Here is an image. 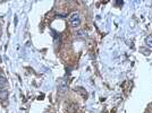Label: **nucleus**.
Here are the masks:
<instances>
[{
  "instance_id": "nucleus-1",
  "label": "nucleus",
  "mask_w": 152,
  "mask_h": 113,
  "mask_svg": "<svg viewBox=\"0 0 152 113\" xmlns=\"http://www.w3.org/2000/svg\"><path fill=\"white\" fill-rule=\"evenodd\" d=\"M68 23L72 27H78L82 23V17H81V14L77 13V12H73L68 17Z\"/></svg>"
},
{
  "instance_id": "nucleus-2",
  "label": "nucleus",
  "mask_w": 152,
  "mask_h": 113,
  "mask_svg": "<svg viewBox=\"0 0 152 113\" xmlns=\"http://www.w3.org/2000/svg\"><path fill=\"white\" fill-rule=\"evenodd\" d=\"M67 91V80L66 79H63L60 84H59V87H58V92L60 95H64Z\"/></svg>"
},
{
  "instance_id": "nucleus-3",
  "label": "nucleus",
  "mask_w": 152,
  "mask_h": 113,
  "mask_svg": "<svg viewBox=\"0 0 152 113\" xmlns=\"http://www.w3.org/2000/svg\"><path fill=\"white\" fill-rule=\"evenodd\" d=\"M7 99H8V91L7 89H0V100L2 101H5L6 102Z\"/></svg>"
},
{
  "instance_id": "nucleus-4",
  "label": "nucleus",
  "mask_w": 152,
  "mask_h": 113,
  "mask_svg": "<svg viewBox=\"0 0 152 113\" xmlns=\"http://www.w3.org/2000/svg\"><path fill=\"white\" fill-rule=\"evenodd\" d=\"M7 85V79L5 75H2V74H0V88L1 89H4V88L6 87Z\"/></svg>"
},
{
  "instance_id": "nucleus-5",
  "label": "nucleus",
  "mask_w": 152,
  "mask_h": 113,
  "mask_svg": "<svg viewBox=\"0 0 152 113\" xmlns=\"http://www.w3.org/2000/svg\"><path fill=\"white\" fill-rule=\"evenodd\" d=\"M75 36H76V38H85L86 36H88V35H86V32H85V31H83V30H80V31L76 32Z\"/></svg>"
},
{
  "instance_id": "nucleus-6",
  "label": "nucleus",
  "mask_w": 152,
  "mask_h": 113,
  "mask_svg": "<svg viewBox=\"0 0 152 113\" xmlns=\"http://www.w3.org/2000/svg\"><path fill=\"white\" fill-rule=\"evenodd\" d=\"M145 44H146V46L152 48V36H148V38H145Z\"/></svg>"
},
{
  "instance_id": "nucleus-7",
  "label": "nucleus",
  "mask_w": 152,
  "mask_h": 113,
  "mask_svg": "<svg viewBox=\"0 0 152 113\" xmlns=\"http://www.w3.org/2000/svg\"><path fill=\"white\" fill-rule=\"evenodd\" d=\"M76 109H77V106H76L74 103H72V104H70V106L68 107V111H69L70 113H73V112H75L76 111Z\"/></svg>"
}]
</instances>
